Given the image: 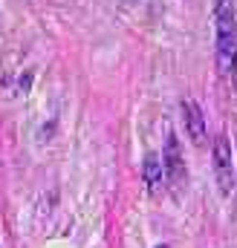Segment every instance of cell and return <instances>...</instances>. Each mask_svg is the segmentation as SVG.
Listing matches in <instances>:
<instances>
[{"mask_svg":"<svg viewBox=\"0 0 237 248\" xmlns=\"http://www.w3.org/2000/svg\"><path fill=\"white\" fill-rule=\"evenodd\" d=\"M162 170L168 176V185L174 190V196H179L185 185H188V168H185V159H182V147H179V139L174 133L165 136V147H162Z\"/></svg>","mask_w":237,"mask_h":248,"instance_id":"2","label":"cell"},{"mask_svg":"<svg viewBox=\"0 0 237 248\" xmlns=\"http://www.w3.org/2000/svg\"><path fill=\"white\" fill-rule=\"evenodd\" d=\"M142 176H145V185L151 193H159L162 187V179H165V170H162V159L156 153L145 156V165H142Z\"/></svg>","mask_w":237,"mask_h":248,"instance_id":"5","label":"cell"},{"mask_svg":"<svg viewBox=\"0 0 237 248\" xmlns=\"http://www.w3.org/2000/svg\"><path fill=\"white\" fill-rule=\"evenodd\" d=\"M214 26H217V72L223 78L237 72V17L232 0H217L214 3Z\"/></svg>","mask_w":237,"mask_h":248,"instance_id":"1","label":"cell"},{"mask_svg":"<svg viewBox=\"0 0 237 248\" xmlns=\"http://www.w3.org/2000/svg\"><path fill=\"white\" fill-rule=\"evenodd\" d=\"M182 113H185V130L191 136L194 144H203L205 141V113L197 101H182Z\"/></svg>","mask_w":237,"mask_h":248,"instance_id":"4","label":"cell"},{"mask_svg":"<svg viewBox=\"0 0 237 248\" xmlns=\"http://www.w3.org/2000/svg\"><path fill=\"white\" fill-rule=\"evenodd\" d=\"M211 156H214V176H217V187L220 193H232L235 187V173H232V144H229V136H214V147H211Z\"/></svg>","mask_w":237,"mask_h":248,"instance_id":"3","label":"cell"}]
</instances>
